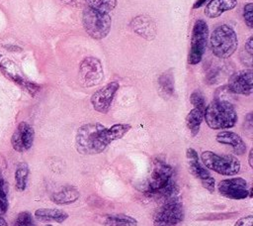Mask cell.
Returning <instances> with one entry per match:
<instances>
[{"label": "cell", "instance_id": "1", "mask_svg": "<svg viewBox=\"0 0 253 226\" xmlns=\"http://www.w3.org/2000/svg\"><path fill=\"white\" fill-rule=\"evenodd\" d=\"M114 142L109 128L101 123H88L78 128L75 135V148L81 155H97Z\"/></svg>", "mask_w": 253, "mask_h": 226}, {"label": "cell", "instance_id": "2", "mask_svg": "<svg viewBox=\"0 0 253 226\" xmlns=\"http://www.w3.org/2000/svg\"><path fill=\"white\" fill-rule=\"evenodd\" d=\"M204 119L211 129H229L236 124L237 113L230 101L214 98L205 108Z\"/></svg>", "mask_w": 253, "mask_h": 226}, {"label": "cell", "instance_id": "3", "mask_svg": "<svg viewBox=\"0 0 253 226\" xmlns=\"http://www.w3.org/2000/svg\"><path fill=\"white\" fill-rule=\"evenodd\" d=\"M212 54L219 58H227L236 51L238 40L235 31L228 25L215 27L210 38Z\"/></svg>", "mask_w": 253, "mask_h": 226}, {"label": "cell", "instance_id": "4", "mask_svg": "<svg viewBox=\"0 0 253 226\" xmlns=\"http://www.w3.org/2000/svg\"><path fill=\"white\" fill-rule=\"evenodd\" d=\"M82 24L90 37L95 40H102L111 31L112 18L109 13L86 6L82 14Z\"/></svg>", "mask_w": 253, "mask_h": 226}, {"label": "cell", "instance_id": "5", "mask_svg": "<svg viewBox=\"0 0 253 226\" xmlns=\"http://www.w3.org/2000/svg\"><path fill=\"white\" fill-rule=\"evenodd\" d=\"M201 160L207 169L222 175H234L241 168L239 160L232 155H219L206 151L202 153Z\"/></svg>", "mask_w": 253, "mask_h": 226}, {"label": "cell", "instance_id": "6", "mask_svg": "<svg viewBox=\"0 0 253 226\" xmlns=\"http://www.w3.org/2000/svg\"><path fill=\"white\" fill-rule=\"evenodd\" d=\"M185 212L179 195L163 201L157 209L154 218V226H176L184 220Z\"/></svg>", "mask_w": 253, "mask_h": 226}, {"label": "cell", "instance_id": "7", "mask_svg": "<svg viewBox=\"0 0 253 226\" xmlns=\"http://www.w3.org/2000/svg\"><path fill=\"white\" fill-rule=\"evenodd\" d=\"M208 37L209 27L207 23L202 19L198 20L195 23L192 31L191 46L188 56V61L190 64H197L202 60L206 51Z\"/></svg>", "mask_w": 253, "mask_h": 226}, {"label": "cell", "instance_id": "8", "mask_svg": "<svg viewBox=\"0 0 253 226\" xmlns=\"http://www.w3.org/2000/svg\"><path fill=\"white\" fill-rule=\"evenodd\" d=\"M79 81L84 87H92L99 84L104 78L103 65L95 56H86L80 62L78 70Z\"/></svg>", "mask_w": 253, "mask_h": 226}, {"label": "cell", "instance_id": "9", "mask_svg": "<svg viewBox=\"0 0 253 226\" xmlns=\"http://www.w3.org/2000/svg\"><path fill=\"white\" fill-rule=\"evenodd\" d=\"M172 176L173 168L164 161H161L159 159L155 160L153 164V170L149 176L145 194L150 195L151 193L161 189L168 184V182L172 179Z\"/></svg>", "mask_w": 253, "mask_h": 226}, {"label": "cell", "instance_id": "10", "mask_svg": "<svg viewBox=\"0 0 253 226\" xmlns=\"http://www.w3.org/2000/svg\"><path fill=\"white\" fill-rule=\"evenodd\" d=\"M0 70L8 79L24 88L33 96H35L41 89L40 85L25 78L17 64L10 59H3L0 62Z\"/></svg>", "mask_w": 253, "mask_h": 226}, {"label": "cell", "instance_id": "11", "mask_svg": "<svg viewBox=\"0 0 253 226\" xmlns=\"http://www.w3.org/2000/svg\"><path fill=\"white\" fill-rule=\"evenodd\" d=\"M119 87V82L112 81L95 91L90 99L93 108L100 113H108Z\"/></svg>", "mask_w": 253, "mask_h": 226}, {"label": "cell", "instance_id": "12", "mask_svg": "<svg viewBox=\"0 0 253 226\" xmlns=\"http://www.w3.org/2000/svg\"><path fill=\"white\" fill-rule=\"evenodd\" d=\"M247 181L242 177L223 179L218 182L219 193L230 199H244L249 196Z\"/></svg>", "mask_w": 253, "mask_h": 226}, {"label": "cell", "instance_id": "13", "mask_svg": "<svg viewBox=\"0 0 253 226\" xmlns=\"http://www.w3.org/2000/svg\"><path fill=\"white\" fill-rule=\"evenodd\" d=\"M34 128L27 122H21L12 135L11 144L15 151L23 153L31 149L34 143Z\"/></svg>", "mask_w": 253, "mask_h": 226}, {"label": "cell", "instance_id": "14", "mask_svg": "<svg viewBox=\"0 0 253 226\" xmlns=\"http://www.w3.org/2000/svg\"><path fill=\"white\" fill-rule=\"evenodd\" d=\"M227 88L231 93L250 95L253 90V72L251 69H244L234 72L228 80Z\"/></svg>", "mask_w": 253, "mask_h": 226}, {"label": "cell", "instance_id": "15", "mask_svg": "<svg viewBox=\"0 0 253 226\" xmlns=\"http://www.w3.org/2000/svg\"><path fill=\"white\" fill-rule=\"evenodd\" d=\"M129 26L135 34L147 41H152L156 37L155 22L147 15H138L134 17L130 21Z\"/></svg>", "mask_w": 253, "mask_h": 226}, {"label": "cell", "instance_id": "16", "mask_svg": "<svg viewBox=\"0 0 253 226\" xmlns=\"http://www.w3.org/2000/svg\"><path fill=\"white\" fill-rule=\"evenodd\" d=\"M215 140L223 145H228L233 149V152L236 155H243L246 152V144L242 138L231 131H221L216 134Z\"/></svg>", "mask_w": 253, "mask_h": 226}, {"label": "cell", "instance_id": "17", "mask_svg": "<svg viewBox=\"0 0 253 226\" xmlns=\"http://www.w3.org/2000/svg\"><path fill=\"white\" fill-rule=\"evenodd\" d=\"M186 157L188 160V169L189 171L200 180H203L210 176L209 170L204 168V166L199 161L198 153L193 148H188L186 151Z\"/></svg>", "mask_w": 253, "mask_h": 226}, {"label": "cell", "instance_id": "18", "mask_svg": "<svg viewBox=\"0 0 253 226\" xmlns=\"http://www.w3.org/2000/svg\"><path fill=\"white\" fill-rule=\"evenodd\" d=\"M237 0H211L205 8V15L209 18L219 17L222 13L232 10Z\"/></svg>", "mask_w": 253, "mask_h": 226}, {"label": "cell", "instance_id": "19", "mask_svg": "<svg viewBox=\"0 0 253 226\" xmlns=\"http://www.w3.org/2000/svg\"><path fill=\"white\" fill-rule=\"evenodd\" d=\"M35 217L42 222L62 223L68 218V214L57 208H39L35 211Z\"/></svg>", "mask_w": 253, "mask_h": 226}, {"label": "cell", "instance_id": "20", "mask_svg": "<svg viewBox=\"0 0 253 226\" xmlns=\"http://www.w3.org/2000/svg\"><path fill=\"white\" fill-rule=\"evenodd\" d=\"M80 196L79 191L70 185L63 186L60 190L51 194L50 199L58 205H67L75 202Z\"/></svg>", "mask_w": 253, "mask_h": 226}, {"label": "cell", "instance_id": "21", "mask_svg": "<svg viewBox=\"0 0 253 226\" xmlns=\"http://www.w3.org/2000/svg\"><path fill=\"white\" fill-rule=\"evenodd\" d=\"M103 223L105 226H137V220L126 214L107 215Z\"/></svg>", "mask_w": 253, "mask_h": 226}, {"label": "cell", "instance_id": "22", "mask_svg": "<svg viewBox=\"0 0 253 226\" xmlns=\"http://www.w3.org/2000/svg\"><path fill=\"white\" fill-rule=\"evenodd\" d=\"M204 120V111L198 108H193L186 117V125L190 130L192 136H196L201 128Z\"/></svg>", "mask_w": 253, "mask_h": 226}, {"label": "cell", "instance_id": "23", "mask_svg": "<svg viewBox=\"0 0 253 226\" xmlns=\"http://www.w3.org/2000/svg\"><path fill=\"white\" fill-rule=\"evenodd\" d=\"M158 85L160 91L166 96H172L175 91L174 87V75L172 70H166L162 72L158 77Z\"/></svg>", "mask_w": 253, "mask_h": 226}, {"label": "cell", "instance_id": "24", "mask_svg": "<svg viewBox=\"0 0 253 226\" xmlns=\"http://www.w3.org/2000/svg\"><path fill=\"white\" fill-rule=\"evenodd\" d=\"M29 173L30 170L27 163L22 162L17 166L15 170V185L17 190L24 191L26 189Z\"/></svg>", "mask_w": 253, "mask_h": 226}, {"label": "cell", "instance_id": "25", "mask_svg": "<svg viewBox=\"0 0 253 226\" xmlns=\"http://www.w3.org/2000/svg\"><path fill=\"white\" fill-rule=\"evenodd\" d=\"M84 2L87 6L106 13L111 12L117 6V0H84Z\"/></svg>", "mask_w": 253, "mask_h": 226}, {"label": "cell", "instance_id": "26", "mask_svg": "<svg viewBox=\"0 0 253 226\" xmlns=\"http://www.w3.org/2000/svg\"><path fill=\"white\" fill-rule=\"evenodd\" d=\"M8 187L4 180H0V216L6 213L8 209V198H7Z\"/></svg>", "mask_w": 253, "mask_h": 226}, {"label": "cell", "instance_id": "27", "mask_svg": "<svg viewBox=\"0 0 253 226\" xmlns=\"http://www.w3.org/2000/svg\"><path fill=\"white\" fill-rule=\"evenodd\" d=\"M190 101L194 108H198L200 110L205 111L206 108V99L203 93L200 90H195L192 92L190 96Z\"/></svg>", "mask_w": 253, "mask_h": 226}, {"label": "cell", "instance_id": "28", "mask_svg": "<svg viewBox=\"0 0 253 226\" xmlns=\"http://www.w3.org/2000/svg\"><path fill=\"white\" fill-rule=\"evenodd\" d=\"M14 226H36V224L32 214L28 211H23L17 216Z\"/></svg>", "mask_w": 253, "mask_h": 226}, {"label": "cell", "instance_id": "29", "mask_svg": "<svg viewBox=\"0 0 253 226\" xmlns=\"http://www.w3.org/2000/svg\"><path fill=\"white\" fill-rule=\"evenodd\" d=\"M252 15H253V4L252 3H248L243 8V18H244L245 24L249 28H253Z\"/></svg>", "mask_w": 253, "mask_h": 226}, {"label": "cell", "instance_id": "30", "mask_svg": "<svg viewBox=\"0 0 253 226\" xmlns=\"http://www.w3.org/2000/svg\"><path fill=\"white\" fill-rule=\"evenodd\" d=\"M202 185L204 188L209 190L210 192H212L214 190V178L212 176H208L207 178L201 180Z\"/></svg>", "mask_w": 253, "mask_h": 226}, {"label": "cell", "instance_id": "31", "mask_svg": "<svg viewBox=\"0 0 253 226\" xmlns=\"http://www.w3.org/2000/svg\"><path fill=\"white\" fill-rule=\"evenodd\" d=\"M234 226H253V216L248 215V216L238 219L235 222Z\"/></svg>", "mask_w": 253, "mask_h": 226}, {"label": "cell", "instance_id": "32", "mask_svg": "<svg viewBox=\"0 0 253 226\" xmlns=\"http://www.w3.org/2000/svg\"><path fill=\"white\" fill-rule=\"evenodd\" d=\"M244 49H245V52L249 55V56H252L253 55V37H249L248 40L246 41L245 43V46H244Z\"/></svg>", "mask_w": 253, "mask_h": 226}, {"label": "cell", "instance_id": "33", "mask_svg": "<svg viewBox=\"0 0 253 226\" xmlns=\"http://www.w3.org/2000/svg\"><path fill=\"white\" fill-rule=\"evenodd\" d=\"M61 3L72 6V7H79L82 5L84 0H59Z\"/></svg>", "mask_w": 253, "mask_h": 226}, {"label": "cell", "instance_id": "34", "mask_svg": "<svg viewBox=\"0 0 253 226\" xmlns=\"http://www.w3.org/2000/svg\"><path fill=\"white\" fill-rule=\"evenodd\" d=\"M248 164L251 168H253V150L251 149L248 154Z\"/></svg>", "mask_w": 253, "mask_h": 226}, {"label": "cell", "instance_id": "35", "mask_svg": "<svg viewBox=\"0 0 253 226\" xmlns=\"http://www.w3.org/2000/svg\"><path fill=\"white\" fill-rule=\"evenodd\" d=\"M207 0H198L195 4H194V6H193V8L194 9H196V8H199V7H201L205 2H206Z\"/></svg>", "mask_w": 253, "mask_h": 226}, {"label": "cell", "instance_id": "36", "mask_svg": "<svg viewBox=\"0 0 253 226\" xmlns=\"http://www.w3.org/2000/svg\"><path fill=\"white\" fill-rule=\"evenodd\" d=\"M0 226H8L7 221L2 216H0Z\"/></svg>", "mask_w": 253, "mask_h": 226}, {"label": "cell", "instance_id": "37", "mask_svg": "<svg viewBox=\"0 0 253 226\" xmlns=\"http://www.w3.org/2000/svg\"><path fill=\"white\" fill-rule=\"evenodd\" d=\"M47 226H51V225H47Z\"/></svg>", "mask_w": 253, "mask_h": 226}]
</instances>
